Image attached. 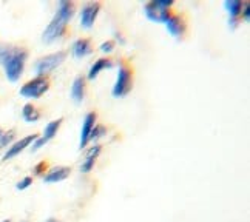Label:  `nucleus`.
I'll list each match as a JSON object with an SVG mask.
<instances>
[{"label":"nucleus","mask_w":250,"mask_h":222,"mask_svg":"<svg viewBox=\"0 0 250 222\" xmlns=\"http://www.w3.org/2000/svg\"><path fill=\"white\" fill-rule=\"evenodd\" d=\"M74 14H76L74 2H71V0H61L57 3V9L53 19L42 33V42L46 45H51L57 40H61L68 33V23L71 22Z\"/></svg>","instance_id":"1"},{"label":"nucleus","mask_w":250,"mask_h":222,"mask_svg":"<svg viewBox=\"0 0 250 222\" xmlns=\"http://www.w3.org/2000/svg\"><path fill=\"white\" fill-rule=\"evenodd\" d=\"M28 56H30V53H28L25 46H19V45L11 46L8 56L3 59L2 65H0L8 82L17 83L22 79L28 62Z\"/></svg>","instance_id":"2"},{"label":"nucleus","mask_w":250,"mask_h":222,"mask_svg":"<svg viewBox=\"0 0 250 222\" xmlns=\"http://www.w3.org/2000/svg\"><path fill=\"white\" fill-rule=\"evenodd\" d=\"M133 68L131 65L127 62H119V68L116 74V82H114L113 88H111V96L116 99L125 98L128 96L130 91L133 90Z\"/></svg>","instance_id":"3"},{"label":"nucleus","mask_w":250,"mask_h":222,"mask_svg":"<svg viewBox=\"0 0 250 222\" xmlns=\"http://www.w3.org/2000/svg\"><path fill=\"white\" fill-rule=\"evenodd\" d=\"M66 61V51H56L51 54H46L39 57L34 65H33V71L37 77H48L54 70H57L59 66Z\"/></svg>","instance_id":"4"},{"label":"nucleus","mask_w":250,"mask_h":222,"mask_svg":"<svg viewBox=\"0 0 250 222\" xmlns=\"http://www.w3.org/2000/svg\"><path fill=\"white\" fill-rule=\"evenodd\" d=\"M173 5H175L173 0H151L144 5V14L153 23H166L173 13Z\"/></svg>","instance_id":"5"},{"label":"nucleus","mask_w":250,"mask_h":222,"mask_svg":"<svg viewBox=\"0 0 250 222\" xmlns=\"http://www.w3.org/2000/svg\"><path fill=\"white\" fill-rule=\"evenodd\" d=\"M50 77H37L34 76L33 79L26 81L25 83H22L21 90H19V94L22 96L26 101H36L41 99L45 93H48L50 90Z\"/></svg>","instance_id":"6"},{"label":"nucleus","mask_w":250,"mask_h":222,"mask_svg":"<svg viewBox=\"0 0 250 222\" xmlns=\"http://www.w3.org/2000/svg\"><path fill=\"white\" fill-rule=\"evenodd\" d=\"M62 123H63V118H57V119H54V121H51V122H48V123H46V127L43 128L42 136H37V139L31 143L30 151H31V153H37L41 148H43L48 142L53 141L54 136L57 134V131L61 130Z\"/></svg>","instance_id":"7"},{"label":"nucleus","mask_w":250,"mask_h":222,"mask_svg":"<svg viewBox=\"0 0 250 222\" xmlns=\"http://www.w3.org/2000/svg\"><path fill=\"white\" fill-rule=\"evenodd\" d=\"M37 136H39V134L33 133V134H26V136H23V138H21V139H16V141L11 143V145H9V147L3 151V154H2V162L13 161V159L17 158L21 153H23L26 148H30V147H31V143L37 139Z\"/></svg>","instance_id":"8"},{"label":"nucleus","mask_w":250,"mask_h":222,"mask_svg":"<svg viewBox=\"0 0 250 222\" xmlns=\"http://www.w3.org/2000/svg\"><path fill=\"white\" fill-rule=\"evenodd\" d=\"M101 2H85L79 13V22L82 30H91L94 22L98 20V16L101 13Z\"/></svg>","instance_id":"9"},{"label":"nucleus","mask_w":250,"mask_h":222,"mask_svg":"<svg viewBox=\"0 0 250 222\" xmlns=\"http://www.w3.org/2000/svg\"><path fill=\"white\" fill-rule=\"evenodd\" d=\"M164 25L167 28L168 34L176 39H182L187 33V20L182 14L171 13V16L167 19V22Z\"/></svg>","instance_id":"10"},{"label":"nucleus","mask_w":250,"mask_h":222,"mask_svg":"<svg viewBox=\"0 0 250 222\" xmlns=\"http://www.w3.org/2000/svg\"><path fill=\"white\" fill-rule=\"evenodd\" d=\"M96 122H98V114L94 111H90L85 114V118L82 121V127H81V138H79V150L86 148V145L90 143V134L91 130L94 128Z\"/></svg>","instance_id":"11"},{"label":"nucleus","mask_w":250,"mask_h":222,"mask_svg":"<svg viewBox=\"0 0 250 222\" xmlns=\"http://www.w3.org/2000/svg\"><path fill=\"white\" fill-rule=\"evenodd\" d=\"M71 175V168L66 165H57L53 168H48V171L43 175V182L45 184H57L65 179H68Z\"/></svg>","instance_id":"12"},{"label":"nucleus","mask_w":250,"mask_h":222,"mask_svg":"<svg viewBox=\"0 0 250 222\" xmlns=\"http://www.w3.org/2000/svg\"><path fill=\"white\" fill-rule=\"evenodd\" d=\"M101 153H102V145L101 143H93V145L88 148V151H86L85 154V158L81 163V173H90L94 165H96V162H98L99 156H101Z\"/></svg>","instance_id":"13"},{"label":"nucleus","mask_w":250,"mask_h":222,"mask_svg":"<svg viewBox=\"0 0 250 222\" xmlns=\"http://www.w3.org/2000/svg\"><path fill=\"white\" fill-rule=\"evenodd\" d=\"M94 48L90 39H76L71 45V54L76 57V59H85L90 54H93Z\"/></svg>","instance_id":"14"},{"label":"nucleus","mask_w":250,"mask_h":222,"mask_svg":"<svg viewBox=\"0 0 250 222\" xmlns=\"http://www.w3.org/2000/svg\"><path fill=\"white\" fill-rule=\"evenodd\" d=\"M114 66V61H111L110 57H99L98 61L93 62V65L90 66V70H88V74H86L85 79H88V81H94V79H98V76L105 71V70H110Z\"/></svg>","instance_id":"15"},{"label":"nucleus","mask_w":250,"mask_h":222,"mask_svg":"<svg viewBox=\"0 0 250 222\" xmlns=\"http://www.w3.org/2000/svg\"><path fill=\"white\" fill-rule=\"evenodd\" d=\"M85 93H86V79L83 76H78L71 83V90L70 96L74 103H82L85 99Z\"/></svg>","instance_id":"16"},{"label":"nucleus","mask_w":250,"mask_h":222,"mask_svg":"<svg viewBox=\"0 0 250 222\" xmlns=\"http://www.w3.org/2000/svg\"><path fill=\"white\" fill-rule=\"evenodd\" d=\"M21 116H22V121L25 123H36V122L41 121L42 111H41L39 107H36L33 102H26L23 107H22Z\"/></svg>","instance_id":"17"},{"label":"nucleus","mask_w":250,"mask_h":222,"mask_svg":"<svg viewBox=\"0 0 250 222\" xmlns=\"http://www.w3.org/2000/svg\"><path fill=\"white\" fill-rule=\"evenodd\" d=\"M244 2L241 0H226L224 2V8L229 14V19H239L241 17V11H243ZM241 20V19H239Z\"/></svg>","instance_id":"18"},{"label":"nucleus","mask_w":250,"mask_h":222,"mask_svg":"<svg viewBox=\"0 0 250 222\" xmlns=\"http://www.w3.org/2000/svg\"><path fill=\"white\" fill-rule=\"evenodd\" d=\"M16 136H17V131L16 128H9V130H5L3 131V136L0 139V151H5L11 143L16 141Z\"/></svg>","instance_id":"19"},{"label":"nucleus","mask_w":250,"mask_h":222,"mask_svg":"<svg viewBox=\"0 0 250 222\" xmlns=\"http://www.w3.org/2000/svg\"><path fill=\"white\" fill-rule=\"evenodd\" d=\"M107 133H108V130H107V127H105V125L96 123L94 128L91 130V134H90V142L98 143L104 136H107Z\"/></svg>","instance_id":"20"},{"label":"nucleus","mask_w":250,"mask_h":222,"mask_svg":"<svg viewBox=\"0 0 250 222\" xmlns=\"http://www.w3.org/2000/svg\"><path fill=\"white\" fill-rule=\"evenodd\" d=\"M33 176H25V178H22L21 181H17L16 182V190H19V191H25V190H28L31 185H33Z\"/></svg>","instance_id":"21"},{"label":"nucleus","mask_w":250,"mask_h":222,"mask_svg":"<svg viewBox=\"0 0 250 222\" xmlns=\"http://www.w3.org/2000/svg\"><path fill=\"white\" fill-rule=\"evenodd\" d=\"M48 171V162L46 161H41L39 163H36L33 167V176H42Z\"/></svg>","instance_id":"22"},{"label":"nucleus","mask_w":250,"mask_h":222,"mask_svg":"<svg viewBox=\"0 0 250 222\" xmlns=\"http://www.w3.org/2000/svg\"><path fill=\"white\" fill-rule=\"evenodd\" d=\"M114 48H116V42L111 40V39H110V40H105V42L101 43L99 50H101L102 54H111V53L114 51Z\"/></svg>","instance_id":"23"},{"label":"nucleus","mask_w":250,"mask_h":222,"mask_svg":"<svg viewBox=\"0 0 250 222\" xmlns=\"http://www.w3.org/2000/svg\"><path fill=\"white\" fill-rule=\"evenodd\" d=\"M13 43H6V42H0V65H2L3 59L8 56L9 50H11Z\"/></svg>","instance_id":"24"},{"label":"nucleus","mask_w":250,"mask_h":222,"mask_svg":"<svg viewBox=\"0 0 250 222\" xmlns=\"http://www.w3.org/2000/svg\"><path fill=\"white\" fill-rule=\"evenodd\" d=\"M241 19L243 22H249L250 19V3L249 2H244V6H243V11H241Z\"/></svg>","instance_id":"25"},{"label":"nucleus","mask_w":250,"mask_h":222,"mask_svg":"<svg viewBox=\"0 0 250 222\" xmlns=\"http://www.w3.org/2000/svg\"><path fill=\"white\" fill-rule=\"evenodd\" d=\"M239 23H241L239 19H229V28H230V30H236V28L239 26Z\"/></svg>","instance_id":"26"},{"label":"nucleus","mask_w":250,"mask_h":222,"mask_svg":"<svg viewBox=\"0 0 250 222\" xmlns=\"http://www.w3.org/2000/svg\"><path fill=\"white\" fill-rule=\"evenodd\" d=\"M114 37H116V40L121 43V45H125V39L122 37V34L119 31H114Z\"/></svg>","instance_id":"27"},{"label":"nucleus","mask_w":250,"mask_h":222,"mask_svg":"<svg viewBox=\"0 0 250 222\" xmlns=\"http://www.w3.org/2000/svg\"><path fill=\"white\" fill-rule=\"evenodd\" d=\"M45 222H62V221L57 218H48V219H45Z\"/></svg>","instance_id":"28"},{"label":"nucleus","mask_w":250,"mask_h":222,"mask_svg":"<svg viewBox=\"0 0 250 222\" xmlns=\"http://www.w3.org/2000/svg\"><path fill=\"white\" fill-rule=\"evenodd\" d=\"M3 131H5V130H3L2 127H0V139H2V136H3Z\"/></svg>","instance_id":"29"},{"label":"nucleus","mask_w":250,"mask_h":222,"mask_svg":"<svg viewBox=\"0 0 250 222\" xmlns=\"http://www.w3.org/2000/svg\"><path fill=\"white\" fill-rule=\"evenodd\" d=\"M0 222H13V219H2Z\"/></svg>","instance_id":"30"},{"label":"nucleus","mask_w":250,"mask_h":222,"mask_svg":"<svg viewBox=\"0 0 250 222\" xmlns=\"http://www.w3.org/2000/svg\"><path fill=\"white\" fill-rule=\"evenodd\" d=\"M21 222H28V221H21Z\"/></svg>","instance_id":"31"}]
</instances>
